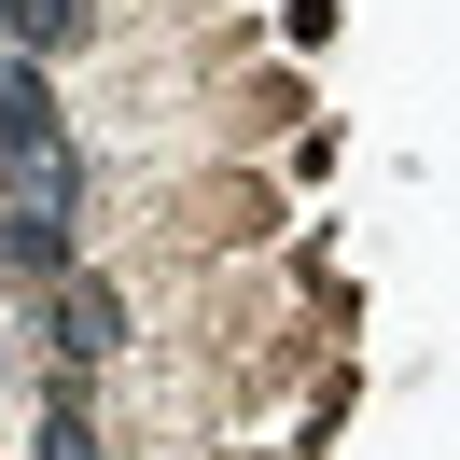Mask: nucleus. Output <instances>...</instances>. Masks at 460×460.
<instances>
[{
    "label": "nucleus",
    "instance_id": "obj_1",
    "mask_svg": "<svg viewBox=\"0 0 460 460\" xmlns=\"http://www.w3.org/2000/svg\"><path fill=\"white\" fill-rule=\"evenodd\" d=\"M42 335H57L70 376L112 363V349H126V293H112V279H57V293H42Z\"/></svg>",
    "mask_w": 460,
    "mask_h": 460
},
{
    "label": "nucleus",
    "instance_id": "obj_2",
    "mask_svg": "<svg viewBox=\"0 0 460 460\" xmlns=\"http://www.w3.org/2000/svg\"><path fill=\"white\" fill-rule=\"evenodd\" d=\"M42 154H57V98L29 57H0V168H42Z\"/></svg>",
    "mask_w": 460,
    "mask_h": 460
},
{
    "label": "nucleus",
    "instance_id": "obj_3",
    "mask_svg": "<svg viewBox=\"0 0 460 460\" xmlns=\"http://www.w3.org/2000/svg\"><path fill=\"white\" fill-rule=\"evenodd\" d=\"M0 29H14V57H70V42H98V0H0Z\"/></svg>",
    "mask_w": 460,
    "mask_h": 460
},
{
    "label": "nucleus",
    "instance_id": "obj_4",
    "mask_svg": "<svg viewBox=\"0 0 460 460\" xmlns=\"http://www.w3.org/2000/svg\"><path fill=\"white\" fill-rule=\"evenodd\" d=\"M42 460H98V432H84V404L57 391V419H42Z\"/></svg>",
    "mask_w": 460,
    "mask_h": 460
}]
</instances>
